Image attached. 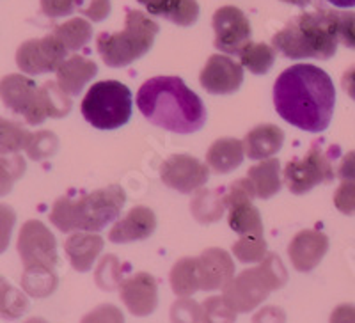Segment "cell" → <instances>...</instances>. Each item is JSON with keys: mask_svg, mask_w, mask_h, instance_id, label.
Returning <instances> with one entry per match:
<instances>
[{"mask_svg": "<svg viewBox=\"0 0 355 323\" xmlns=\"http://www.w3.org/2000/svg\"><path fill=\"white\" fill-rule=\"evenodd\" d=\"M336 105L334 82L315 64L284 69L274 84V107L291 126L320 134L331 125Z\"/></svg>", "mask_w": 355, "mask_h": 323, "instance_id": "6da1fadb", "label": "cell"}, {"mask_svg": "<svg viewBox=\"0 0 355 323\" xmlns=\"http://www.w3.org/2000/svg\"><path fill=\"white\" fill-rule=\"evenodd\" d=\"M137 107L151 125L173 134H196L206 125L205 103L178 77L146 80L137 93Z\"/></svg>", "mask_w": 355, "mask_h": 323, "instance_id": "7a4b0ae2", "label": "cell"}, {"mask_svg": "<svg viewBox=\"0 0 355 323\" xmlns=\"http://www.w3.org/2000/svg\"><path fill=\"white\" fill-rule=\"evenodd\" d=\"M125 202L126 194L119 185L103 186L75 199L64 195L53 202L50 222L62 233H100L119 217Z\"/></svg>", "mask_w": 355, "mask_h": 323, "instance_id": "3957f363", "label": "cell"}, {"mask_svg": "<svg viewBox=\"0 0 355 323\" xmlns=\"http://www.w3.org/2000/svg\"><path fill=\"white\" fill-rule=\"evenodd\" d=\"M334 11L318 9L302 12L272 37V46L288 59H320L327 61L338 50Z\"/></svg>", "mask_w": 355, "mask_h": 323, "instance_id": "277c9868", "label": "cell"}, {"mask_svg": "<svg viewBox=\"0 0 355 323\" xmlns=\"http://www.w3.org/2000/svg\"><path fill=\"white\" fill-rule=\"evenodd\" d=\"M288 283V270L277 254L265 256L258 267L247 268L230 281L222 295L236 313H250L261 306L272 291Z\"/></svg>", "mask_w": 355, "mask_h": 323, "instance_id": "5b68a950", "label": "cell"}, {"mask_svg": "<svg viewBox=\"0 0 355 323\" xmlns=\"http://www.w3.org/2000/svg\"><path fill=\"white\" fill-rule=\"evenodd\" d=\"M158 24L142 11H126L125 28L121 33H101L96 40L98 53L109 68H125L150 52L157 37Z\"/></svg>", "mask_w": 355, "mask_h": 323, "instance_id": "8992f818", "label": "cell"}, {"mask_svg": "<svg viewBox=\"0 0 355 323\" xmlns=\"http://www.w3.org/2000/svg\"><path fill=\"white\" fill-rule=\"evenodd\" d=\"M132 91L117 80H101L82 100V116L98 130H117L132 117Z\"/></svg>", "mask_w": 355, "mask_h": 323, "instance_id": "52a82bcc", "label": "cell"}, {"mask_svg": "<svg viewBox=\"0 0 355 323\" xmlns=\"http://www.w3.org/2000/svg\"><path fill=\"white\" fill-rule=\"evenodd\" d=\"M334 176L336 171L331 157L320 148L318 142L313 144L304 158L288 162L283 173L288 190L295 195L307 194L320 183L332 182Z\"/></svg>", "mask_w": 355, "mask_h": 323, "instance_id": "ba28073f", "label": "cell"}, {"mask_svg": "<svg viewBox=\"0 0 355 323\" xmlns=\"http://www.w3.org/2000/svg\"><path fill=\"white\" fill-rule=\"evenodd\" d=\"M256 198L254 186L249 178L236 180L231 183L230 190L224 194L227 208V222L230 227L240 236L245 234H263V220L258 208L252 204Z\"/></svg>", "mask_w": 355, "mask_h": 323, "instance_id": "9c48e42d", "label": "cell"}, {"mask_svg": "<svg viewBox=\"0 0 355 323\" xmlns=\"http://www.w3.org/2000/svg\"><path fill=\"white\" fill-rule=\"evenodd\" d=\"M17 251L24 268L57 267V240L41 220H27L21 226L17 240Z\"/></svg>", "mask_w": 355, "mask_h": 323, "instance_id": "30bf717a", "label": "cell"}, {"mask_svg": "<svg viewBox=\"0 0 355 323\" xmlns=\"http://www.w3.org/2000/svg\"><path fill=\"white\" fill-rule=\"evenodd\" d=\"M68 50L53 34L28 40L21 43L17 50V66L25 75H44L57 71V68L66 61Z\"/></svg>", "mask_w": 355, "mask_h": 323, "instance_id": "8fae6325", "label": "cell"}, {"mask_svg": "<svg viewBox=\"0 0 355 323\" xmlns=\"http://www.w3.org/2000/svg\"><path fill=\"white\" fill-rule=\"evenodd\" d=\"M160 178L169 189L192 194L206 185L210 178V167L190 155H173L160 167Z\"/></svg>", "mask_w": 355, "mask_h": 323, "instance_id": "7c38bea8", "label": "cell"}, {"mask_svg": "<svg viewBox=\"0 0 355 323\" xmlns=\"http://www.w3.org/2000/svg\"><path fill=\"white\" fill-rule=\"evenodd\" d=\"M215 49L224 53H240V50L250 43L252 28L249 18L242 9L234 6H224L214 15Z\"/></svg>", "mask_w": 355, "mask_h": 323, "instance_id": "4fadbf2b", "label": "cell"}, {"mask_svg": "<svg viewBox=\"0 0 355 323\" xmlns=\"http://www.w3.org/2000/svg\"><path fill=\"white\" fill-rule=\"evenodd\" d=\"M202 89L210 94H233L243 82V66L231 57L214 53L199 75Z\"/></svg>", "mask_w": 355, "mask_h": 323, "instance_id": "5bb4252c", "label": "cell"}, {"mask_svg": "<svg viewBox=\"0 0 355 323\" xmlns=\"http://www.w3.org/2000/svg\"><path fill=\"white\" fill-rule=\"evenodd\" d=\"M119 295L133 316L144 318L153 315L158 306V284L157 279L148 272H137L123 279L119 286Z\"/></svg>", "mask_w": 355, "mask_h": 323, "instance_id": "9a60e30c", "label": "cell"}, {"mask_svg": "<svg viewBox=\"0 0 355 323\" xmlns=\"http://www.w3.org/2000/svg\"><path fill=\"white\" fill-rule=\"evenodd\" d=\"M71 112V96L61 89L57 82H44L37 87L33 105L24 114L27 125H43L46 119H62Z\"/></svg>", "mask_w": 355, "mask_h": 323, "instance_id": "2e32d148", "label": "cell"}, {"mask_svg": "<svg viewBox=\"0 0 355 323\" xmlns=\"http://www.w3.org/2000/svg\"><path fill=\"white\" fill-rule=\"evenodd\" d=\"M327 251V234L315 229L299 231L288 245V256L291 259V265H293L295 270L302 272V274L315 270L322 263V259L325 258Z\"/></svg>", "mask_w": 355, "mask_h": 323, "instance_id": "e0dca14e", "label": "cell"}, {"mask_svg": "<svg viewBox=\"0 0 355 323\" xmlns=\"http://www.w3.org/2000/svg\"><path fill=\"white\" fill-rule=\"evenodd\" d=\"M198 259L199 284L202 291L224 290L234 277V261L230 252L218 247H210Z\"/></svg>", "mask_w": 355, "mask_h": 323, "instance_id": "ac0fdd59", "label": "cell"}, {"mask_svg": "<svg viewBox=\"0 0 355 323\" xmlns=\"http://www.w3.org/2000/svg\"><path fill=\"white\" fill-rule=\"evenodd\" d=\"M157 229L155 211L148 207H135L123 218H119L109 231L112 243H132L150 238Z\"/></svg>", "mask_w": 355, "mask_h": 323, "instance_id": "d6986e66", "label": "cell"}, {"mask_svg": "<svg viewBox=\"0 0 355 323\" xmlns=\"http://www.w3.org/2000/svg\"><path fill=\"white\" fill-rule=\"evenodd\" d=\"M57 84L69 96H78L85 85L98 75V64L84 55L66 57V61L57 68Z\"/></svg>", "mask_w": 355, "mask_h": 323, "instance_id": "ffe728a7", "label": "cell"}, {"mask_svg": "<svg viewBox=\"0 0 355 323\" xmlns=\"http://www.w3.org/2000/svg\"><path fill=\"white\" fill-rule=\"evenodd\" d=\"M36 82L21 73H11L0 78V100L6 109L24 117L36 96Z\"/></svg>", "mask_w": 355, "mask_h": 323, "instance_id": "44dd1931", "label": "cell"}, {"mask_svg": "<svg viewBox=\"0 0 355 323\" xmlns=\"http://www.w3.org/2000/svg\"><path fill=\"white\" fill-rule=\"evenodd\" d=\"M103 238L98 233L77 231L64 242V251L68 254L71 267L80 274L93 268L94 261L103 251Z\"/></svg>", "mask_w": 355, "mask_h": 323, "instance_id": "7402d4cb", "label": "cell"}, {"mask_svg": "<svg viewBox=\"0 0 355 323\" xmlns=\"http://www.w3.org/2000/svg\"><path fill=\"white\" fill-rule=\"evenodd\" d=\"M40 4L49 18H62L78 11L89 20L101 21L110 15V0H40Z\"/></svg>", "mask_w": 355, "mask_h": 323, "instance_id": "603a6c76", "label": "cell"}, {"mask_svg": "<svg viewBox=\"0 0 355 323\" xmlns=\"http://www.w3.org/2000/svg\"><path fill=\"white\" fill-rule=\"evenodd\" d=\"M284 144V132L279 126L265 123L252 128L243 139L245 153L250 160H266L277 153Z\"/></svg>", "mask_w": 355, "mask_h": 323, "instance_id": "cb8c5ba5", "label": "cell"}, {"mask_svg": "<svg viewBox=\"0 0 355 323\" xmlns=\"http://www.w3.org/2000/svg\"><path fill=\"white\" fill-rule=\"evenodd\" d=\"M150 15L166 18L180 27H190L199 18L198 0H137Z\"/></svg>", "mask_w": 355, "mask_h": 323, "instance_id": "d4e9b609", "label": "cell"}, {"mask_svg": "<svg viewBox=\"0 0 355 323\" xmlns=\"http://www.w3.org/2000/svg\"><path fill=\"white\" fill-rule=\"evenodd\" d=\"M243 155H245L243 141L234 137L218 139L206 153V166L217 174H227L242 166Z\"/></svg>", "mask_w": 355, "mask_h": 323, "instance_id": "484cf974", "label": "cell"}, {"mask_svg": "<svg viewBox=\"0 0 355 323\" xmlns=\"http://www.w3.org/2000/svg\"><path fill=\"white\" fill-rule=\"evenodd\" d=\"M247 178L254 186V194L258 199H270L281 190V164L277 158L259 160L247 173Z\"/></svg>", "mask_w": 355, "mask_h": 323, "instance_id": "4316f807", "label": "cell"}, {"mask_svg": "<svg viewBox=\"0 0 355 323\" xmlns=\"http://www.w3.org/2000/svg\"><path fill=\"white\" fill-rule=\"evenodd\" d=\"M171 288H173L174 295L180 299L192 297L201 290L198 274V259L196 258H182L174 263L173 270L169 275Z\"/></svg>", "mask_w": 355, "mask_h": 323, "instance_id": "83f0119b", "label": "cell"}, {"mask_svg": "<svg viewBox=\"0 0 355 323\" xmlns=\"http://www.w3.org/2000/svg\"><path fill=\"white\" fill-rule=\"evenodd\" d=\"M59 277L55 274V268L46 267H33L24 268L21 274V290L33 299H46L57 290Z\"/></svg>", "mask_w": 355, "mask_h": 323, "instance_id": "f1b7e54d", "label": "cell"}, {"mask_svg": "<svg viewBox=\"0 0 355 323\" xmlns=\"http://www.w3.org/2000/svg\"><path fill=\"white\" fill-rule=\"evenodd\" d=\"M226 210L224 194L220 190H198L196 198L192 199L190 211L196 217V220L201 224H211L220 220Z\"/></svg>", "mask_w": 355, "mask_h": 323, "instance_id": "f546056e", "label": "cell"}, {"mask_svg": "<svg viewBox=\"0 0 355 323\" xmlns=\"http://www.w3.org/2000/svg\"><path fill=\"white\" fill-rule=\"evenodd\" d=\"M53 36L61 41L68 52H77L93 37V25L84 18H71L53 28Z\"/></svg>", "mask_w": 355, "mask_h": 323, "instance_id": "4dcf8cb0", "label": "cell"}, {"mask_svg": "<svg viewBox=\"0 0 355 323\" xmlns=\"http://www.w3.org/2000/svg\"><path fill=\"white\" fill-rule=\"evenodd\" d=\"M240 64L254 75H265L275 62V49L265 43H247L240 50Z\"/></svg>", "mask_w": 355, "mask_h": 323, "instance_id": "1f68e13d", "label": "cell"}, {"mask_svg": "<svg viewBox=\"0 0 355 323\" xmlns=\"http://www.w3.org/2000/svg\"><path fill=\"white\" fill-rule=\"evenodd\" d=\"M31 135L33 134L20 123L0 117V155H18L20 151H25Z\"/></svg>", "mask_w": 355, "mask_h": 323, "instance_id": "d6a6232c", "label": "cell"}, {"mask_svg": "<svg viewBox=\"0 0 355 323\" xmlns=\"http://www.w3.org/2000/svg\"><path fill=\"white\" fill-rule=\"evenodd\" d=\"M28 295L6 281L0 286V318L18 320L27 313Z\"/></svg>", "mask_w": 355, "mask_h": 323, "instance_id": "836d02e7", "label": "cell"}, {"mask_svg": "<svg viewBox=\"0 0 355 323\" xmlns=\"http://www.w3.org/2000/svg\"><path fill=\"white\" fill-rule=\"evenodd\" d=\"M266 254V240L263 234H245L233 245V256L245 265L263 261Z\"/></svg>", "mask_w": 355, "mask_h": 323, "instance_id": "e575fe53", "label": "cell"}, {"mask_svg": "<svg viewBox=\"0 0 355 323\" xmlns=\"http://www.w3.org/2000/svg\"><path fill=\"white\" fill-rule=\"evenodd\" d=\"M27 164L21 155H0V198L8 195L15 183L21 178Z\"/></svg>", "mask_w": 355, "mask_h": 323, "instance_id": "d590c367", "label": "cell"}, {"mask_svg": "<svg viewBox=\"0 0 355 323\" xmlns=\"http://www.w3.org/2000/svg\"><path fill=\"white\" fill-rule=\"evenodd\" d=\"M96 284L103 291H114L123 283V265L114 254H107L101 258L96 268Z\"/></svg>", "mask_w": 355, "mask_h": 323, "instance_id": "8d00e7d4", "label": "cell"}, {"mask_svg": "<svg viewBox=\"0 0 355 323\" xmlns=\"http://www.w3.org/2000/svg\"><path fill=\"white\" fill-rule=\"evenodd\" d=\"M236 315L224 295H215L202 302V323H234Z\"/></svg>", "mask_w": 355, "mask_h": 323, "instance_id": "74e56055", "label": "cell"}, {"mask_svg": "<svg viewBox=\"0 0 355 323\" xmlns=\"http://www.w3.org/2000/svg\"><path fill=\"white\" fill-rule=\"evenodd\" d=\"M57 146H59V139L55 137V134L49 130H41V132L31 135L25 153L31 160H44L55 153Z\"/></svg>", "mask_w": 355, "mask_h": 323, "instance_id": "f35d334b", "label": "cell"}, {"mask_svg": "<svg viewBox=\"0 0 355 323\" xmlns=\"http://www.w3.org/2000/svg\"><path fill=\"white\" fill-rule=\"evenodd\" d=\"M171 322L173 323H202V306L192 300L178 299L171 306Z\"/></svg>", "mask_w": 355, "mask_h": 323, "instance_id": "ab89813d", "label": "cell"}, {"mask_svg": "<svg viewBox=\"0 0 355 323\" xmlns=\"http://www.w3.org/2000/svg\"><path fill=\"white\" fill-rule=\"evenodd\" d=\"M334 18L339 43H343L347 49L355 50V12L334 11Z\"/></svg>", "mask_w": 355, "mask_h": 323, "instance_id": "60d3db41", "label": "cell"}, {"mask_svg": "<svg viewBox=\"0 0 355 323\" xmlns=\"http://www.w3.org/2000/svg\"><path fill=\"white\" fill-rule=\"evenodd\" d=\"M80 323H125V315L114 304H101L89 311Z\"/></svg>", "mask_w": 355, "mask_h": 323, "instance_id": "b9f144b4", "label": "cell"}, {"mask_svg": "<svg viewBox=\"0 0 355 323\" xmlns=\"http://www.w3.org/2000/svg\"><path fill=\"white\" fill-rule=\"evenodd\" d=\"M334 207L343 215H355V180H343L336 189Z\"/></svg>", "mask_w": 355, "mask_h": 323, "instance_id": "7bdbcfd3", "label": "cell"}, {"mask_svg": "<svg viewBox=\"0 0 355 323\" xmlns=\"http://www.w3.org/2000/svg\"><path fill=\"white\" fill-rule=\"evenodd\" d=\"M15 224H17V211L12 210L9 204L0 202V254L8 251Z\"/></svg>", "mask_w": 355, "mask_h": 323, "instance_id": "ee69618b", "label": "cell"}, {"mask_svg": "<svg viewBox=\"0 0 355 323\" xmlns=\"http://www.w3.org/2000/svg\"><path fill=\"white\" fill-rule=\"evenodd\" d=\"M252 323H286V313L277 306H266L256 313Z\"/></svg>", "mask_w": 355, "mask_h": 323, "instance_id": "f6af8a7d", "label": "cell"}, {"mask_svg": "<svg viewBox=\"0 0 355 323\" xmlns=\"http://www.w3.org/2000/svg\"><path fill=\"white\" fill-rule=\"evenodd\" d=\"M329 323H355V306L354 304H341L331 313Z\"/></svg>", "mask_w": 355, "mask_h": 323, "instance_id": "bcb514c9", "label": "cell"}, {"mask_svg": "<svg viewBox=\"0 0 355 323\" xmlns=\"http://www.w3.org/2000/svg\"><path fill=\"white\" fill-rule=\"evenodd\" d=\"M336 176L341 178V182H343V180H355V150L350 151L348 155H345L341 164H339Z\"/></svg>", "mask_w": 355, "mask_h": 323, "instance_id": "7dc6e473", "label": "cell"}, {"mask_svg": "<svg viewBox=\"0 0 355 323\" xmlns=\"http://www.w3.org/2000/svg\"><path fill=\"white\" fill-rule=\"evenodd\" d=\"M341 85H343L345 93L355 100V66L348 68L347 71L343 73V77H341Z\"/></svg>", "mask_w": 355, "mask_h": 323, "instance_id": "c3c4849f", "label": "cell"}, {"mask_svg": "<svg viewBox=\"0 0 355 323\" xmlns=\"http://www.w3.org/2000/svg\"><path fill=\"white\" fill-rule=\"evenodd\" d=\"M327 2L336 8H355V0H327Z\"/></svg>", "mask_w": 355, "mask_h": 323, "instance_id": "681fc988", "label": "cell"}, {"mask_svg": "<svg viewBox=\"0 0 355 323\" xmlns=\"http://www.w3.org/2000/svg\"><path fill=\"white\" fill-rule=\"evenodd\" d=\"M283 2H286V4L299 6V8H304V6H307V4H309L311 0H283Z\"/></svg>", "mask_w": 355, "mask_h": 323, "instance_id": "f907efd6", "label": "cell"}, {"mask_svg": "<svg viewBox=\"0 0 355 323\" xmlns=\"http://www.w3.org/2000/svg\"><path fill=\"white\" fill-rule=\"evenodd\" d=\"M25 323H46V320H44V318H37V316H34V318H28Z\"/></svg>", "mask_w": 355, "mask_h": 323, "instance_id": "816d5d0a", "label": "cell"}, {"mask_svg": "<svg viewBox=\"0 0 355 323\" xmlns=\"http://www.w3.org/2000/svg\"><path fill=\"white\" fill-rule=\"evenodd\" d=\"M4 283H6V279L2 277V275H0V286H2V284H4Z\"/></svg>", "mask_w": 355, "mask_h": 323, "instance_id": "f5cc1de1", "label": "cell"}]
</instances>
